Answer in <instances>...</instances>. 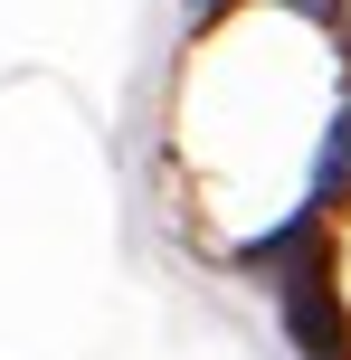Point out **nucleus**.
Returning a JSON list of instances; mask_svg holds the SVG:
<instances>
[{
	"instance_id": "obj_1",
	"label": "nucleus",
	"mask_w": 351,
	"mask_h": 360,
	"mask_svg": "<svg viewBox=\"0 0 351 360\" xmlns=\"http://www.w3.org/2000/svg\"><path fill=\"white\" fill-rule=\"evenodd\" d=\"M285 332L304 342V360H351V323H342V294H333L323 266L285 275Z\"/></svg>"
},
{
	"instance_id": "obj_2",
	"label": "nucleus",
	"mask_w": 351,
	"mask_h": 360,
	"mask_svg": "<svg viewBox=\"0 0 351 360\" xmlns=\"http://www.w3.org/2000/svg\"><path fill=\"white\" fill-rule=\"evenodd\" d=\"M342 190H351V105H342L333 143H323V162H314V199H342Z\"/></svg>"
},
{
	"instance_id": "obj_3",
	"label": "nucleus",
	"mask_w": 351,
	"mask_h": 360,
	"mask_svg": "<svg viewBox=\"0 0 351 360\" xmlns=\"http://www.w3.org/2000/svg\"><path fill=\"white\" fill-rule=\"evenodd\" d=\"M190 10H200V19H219V10H228V0H190Z\"/></svg>"
}]
</instances>
